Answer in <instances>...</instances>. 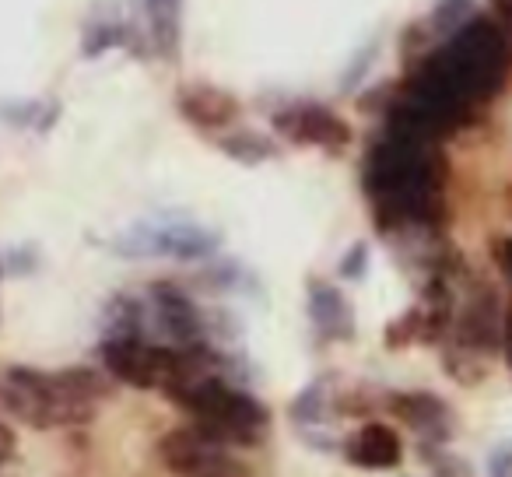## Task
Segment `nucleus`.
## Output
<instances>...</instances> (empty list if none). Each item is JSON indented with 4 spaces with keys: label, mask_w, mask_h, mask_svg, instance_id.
Returning a JSON list of instances; mask_svg holds the SVG:
<instances>
[{
    "label": "nucleus",
    "mask_w": 512,
    "mask_h": 477,
    "mask_svg": "<svg viewBox=\"0 0 512 477\" xmlns=\"http://www.w3.org/2000/svg\"><path fill=\"white\" fill-rule=\"evenodd\" d=\"M172 397L193 414V425L207 428L221 442H242L253 446L267 425V411L249 393L228 386L225 379H190L176 386Z\"/></svg>",
    "instance_id": "1"
},
{
    "label": "nucleus",
    "mask_w": 512,
    "mask_h": 477,
    "mask_svg": "<svg viewBox=\"0 0 512 477\" xmlns=\"http://www.w3.org/2000/svg\"><path fill=\"white\" fill-rule=\"evenodd\" d=\"M158 456H162V463L172 470V474L200 477L204 470H211L214 463L225 460V442L214 439L207 428L190 425V428H176V432L162 435Z\"/></svg>",
    "instance_id": "2"
},
{
    "label": "nucleus",
    "mask_w": 512,
    "mask_h": 477,
    "mask_svg": "<svg viewBox=\"0 0 512 477\" xmlns=\"http://www.w3.org/2000/svg\"><path fill=\"white\" fill-rule=\"evenodd\" d=\"M281 127L288 130V137L295 141H309V144H323V148H344L351 141V130L344 120H337L334 113L320 106H306L295 109L281 120Z\"/></svg>",
    "instance_id": "3"
},
{
    "label": "nucleus",
    "mask_w": 512,
    "mask_h": 477,
    "mask_svg": "<svg viewBox=\"0 0 512 477\" xmlns=\"http://www.w3.org/2000/svg\"><path fill=\"white\" fill-rule=\"evenodd\" d=\"M400 439L393 428L386 425H365L355 439L348 442V460L355 467H365V470H390L400 463Z\"/></svg>",
    "instance_id": "4"
},
{
    "label": "nucleus",
    "mask_w": 512,
    "mask_h": 477,
    "mask_svg": "<svg viewBox=\"0 0 512 477\" xmlns=\"http://www.w3.org/2000/svg\"><path fill=\"white\" fill-rule=\"evenodd\" d=\"M158 316H162L172 341L186 344V348H193V344L200 341L197 309H193V302L186 299V295H179L176 288H158Z\"/></svg>",
    "instance_id": "5"
},
{
    "label": "nucleus",
    "mask_w": 512,
    "mask_h": 477,
    "mask_svg": "<svg viewBox=\"0 0 512 477\" xmlns=\"http://www.w3.org/2000/svg\"><path fill=\"white\" fill-rule=\"evenodd\" d=\"M179 106H183L186 120L200 123V127H221V123H228L235 116V99L214 92V88H190Z\"/></svg>",
    "instance_id": "6"
},
{
    "label": "nucleus",
    "mask_w": 512,
    "mask_h": 477,
    "mask_svg": "<svg viewBox=\"0 0 512 477\" xmlns=\"http://www.w3.org/2000/svg\"><path fill=\"white\" fill-rule=\"evenodd\" d=\"M155 250H158V253H172V257L190 260V257H200V253L214 250V239H211V235L200 232V228L176 225V228H165V232H158Z\"/></svg>",
    "instance_id": "7"
},
{
    "label": "nucleus",
    "mask_w": 512,
    "mask_h": 477,
    "mask_svg": "<svg viewBox=\"0 0 512 477\" xmlns=\"http://www.w3.org/2000/svg\"><path fill=\"white\" fill-rule=\"evenodd\" d=\"M313 320L320 323L327 334H351V313L348 302L334 292V288H313Z\"/></svg>",
    "instance_id": "8"
},
{
    "label": "nucleus",
    "mask_w": 512,
    "mask_h": 477,
    "mask_svg": "<svg viewBox=\"0 0 512 477\" xmlns=\"http://www.w3.org/2000/svg\"><path fill=\"white\" fill-rule=\"evenodd\" d=\"M397 407H400V414H404V418L411 421V425H432V421H439V414H442L439 400L425 397V393H414V397H400Z\"/></svg>",
    "instance_id": "9"
},
{
    "label": "nucleus",
    "mask_w": 512,
    "mask_h": 477,
    "mask_svg": "<svg viewBox=\"0 0 512 477\" xmlns=\"http://www.w3.org/2000/svg\"><path fill=\"white\" fill-rule=\"evenodd\" d=\"M151 4V22H155V36L162 39H176V25H179V0H148Z\"/></svg>",
    "instance_id": "10"
},
{
    "label": "nucleus",
    "mask_w": 512,
    "mask_h": 477,
    "mask_svg": "<svg viewBox=\"0 0 512 477\" xmlns=\"http://www.w3.org/2000/svg\"><path fill=\"white\" fill-rule=\"evenodd\" d=\"M488 477H512V446H502L491 453Z\"/></svg>",
    "instance_id": "11"
},
{
    "label": "nucleus",
    "mask_w": 512,
    "mask_h": 477,
    "mask_svg": "<svg viewBox=\"0 0 512 477\" xmlns=\"http://www.w3.org/2000/svg\"><path fill=\"white\" fill-rule=\"evenodd\" d=\"M200 477H246V467H242V463H235V460H221V463H214L211 470H204V474Z\"/></svg>",
    "instance_id": "12"
},
{
    "label": "nucleus",
    "mask_w": 512,
    "mask_h": 477,
    "mask_svg": "<svg viewBox=\"0 0 512 477\" xmlns=\"http://www.w3.org/2000/svg\"><path fill=\"white\" fill-rule=\"evenodd\" d=\"M15 456V435H11V428L0 425V467Z\"/></svg>",
    "instance_id": "13"
},
{
    "label": "nucleus",
    "mask_w": 512,
    "mask_h": 477,
    "mask_svg": "<svg viewBox=\"0 0 512 477\" xmlns=\"http://www.w3.org/2000/svg\"><path fill=\"white\" fill-rule=\"evenodd\" d=\"M502 264H505V271L512 274V243H505V250H502Z\"/></svg>",
    "instance_id": "14"
},
{
    "label": "nucleus",
    "mask_w": 512,
    "mask_h": 477,
    "mask_svg": "<svg viewBox=\"0 0 512 477\" xmlns=\"http://www.w3.org/2000/svg\"><path fill=\"white\" fill-rule=\"evenodd\" d=\"M505 344H509V362H512V313H509V334H505Z\"/></svg>",
    "instance_id": "15"
}]
</instances>
